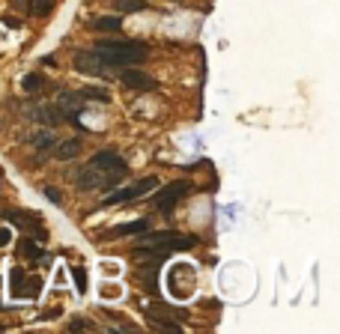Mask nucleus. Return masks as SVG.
<instances>
[{
  "mask_svg": "<svg viewBox=\"0 0 340 334\" xmlns=\"http://www.w3.org/2000/svg\"><path fill=\"white\" fill-rule=\"evenodd\" d=\"M69 275H72V281H75V287H78V296L87 293V272H84V266H72Z\"/></svg>",
  "mask_w": 340,
  "mask_h": 334,
  "instance_id": "14",
  "label": "nucleus"
},
{
  "mask_svg": "<svg viewBox=\"0 0 340 334\" xmlns=\"http://www.w3.org/2000/svg\"><path fill=\"white\" fill-rule=\"evenodd\" d=\"M158 188V179L155 176H143V179H137L134 185H128V188H116L113 194H108V206H119V203H131V200H137V197H143V194H149V191H155Z\"/></svg>",
  "mask_w": 340,
  "mask_h": 334,
  "instance_id": "5",
  "label": "nucleus"
},
{
  "mask_svg": "<svg viewBox=\"0 0 340 334\" xmlns=\"http://www.w3.org/2000/svg\"><path fill=\"white\" fill-rule=\"evenodd\" d=\"M93 30H99V33H116V30H119V18H113V15H102V18L93 21Z\"/></svg>",
  "mask_w": 340,
  "mask_h": 334,
  "instance_id": "11",
  "label": "nucleus"
},
{
  "mask_svg": "<svg viewBox=\"0 0 340 334\" xmlns=\"http://www.w3.org/2000/svg\"><path fill=\"white\" fill-rule=\"evenodd\" d=\"M78 96H90V99H96V102H111V93L102 90V87H84Z\"/></svg>",
  "mask_w": 340,
  "mask_h": 334,
  "instance_id": "15",
  "label": "nucleus"
},
{
  "mask_svg": "<svg viewBox=\"0 0 340 334\" xmlns=\"http://www.w3.org/2000/svg\"><path fill=\"white\" fill-rule=\"evenodd\" d=\"M21 254H24V257H30V260H42V257H45V251H42V248H36L33 242H24V245H21Z\"/></svg>",
  "mask_w": 340,
  "mask_h": 334,
  "instance_id": "17",
  "label": "nucleus"
},
{
  "mask_svg": "<svg viewBox=\"0 0 340 334\" xmlns=\"http://www.w3.org/2000/svg\"><path fill=\"white\" fill-rule=\"evenodd\" d=\"M9 281H12V296L15 299H36L39 296V290H42V281L39 278H27L24 275V269H12V275H9Z\"/></svg>",
  "mask_w": 340,
  "mask_h": 334,
  "instance_id": "6",
  "label": "nucleus"
},
{
  "mask_svg": "<svg viewBox=\"0 0 340 334\" xmlns=\"http://www.w3.org/2000/svg\"><path fill=\"white\" fill-rule=\"evenodd\" d=\"M72 329H90V323H84V320H75V323H72Z\"/></svg>",
  "mask_w": 340,
  "mask_h": 334,
  "instance_id": "22",
  "label": "nucleus"
},
{
  "mask_svg": "<svg viewBox=\"0 0 340 334\" xmlns=\"http://www.w3.org/2000/svg\"><path fill=\"white\" fill-rule=\"evenodd\" d=\"M21 87H24L27 93H36V90H42V78H39V75H24V78H21Z\"/></svg>",
  "mask_w": 340,
  "mask_h": 334,
  "instance_id": "16",
  "label": "nucleus"
},
{
  "mask_svg": "<svg viewBox=\"0 0 340 334\" xmlns=\"http://www.w3.org/2000/svg\"><path fill=\"white\" fill-rule=\"evenodd\" d=\"M105 296H108V299H116V296H119V290H116V287H105Z\"/></svg>",
  "mask_w": 340,
  "mask_h": 334,
  "instance_id": "21",
  "label": "nucleus"
},
{
  "mask_svg": "<svg viewBox=\"0 0 340 334\" xmlns=\"http://www.w3.org/2000/svg\"><path fill=\"white\" fill-rule=\"evenodd\" d=\"M90 164H93V167H99V170H105V173H125V158H122L119 152H111V149L96 152Z\"/></svg>",
  "mask_w": 340,
  "mask_h": 334,
  "instance_id": "7",
  "label": "nucleus"
},
{
  "mask_svg": "<svg viewBox=\"0 0 340 334\" xmlns=\"http://www.w3.org/2000/svg\"><path fill=\"white\" fill-rule=\"evenodd\" d=\"M72 63H75L78 72L93 75V78H111V75H116V66H111L108 60H102L96 51H75Z\"/></svg>",
  "mask_w": 340,
  "mask_h": 334,
  "instance_id": "3",
  "label": "nucleus"
},
{
  "mask_svg": "<svg viewBox=\"0 0 340 334\" xmlns=\"http://www.w3.org/2000/svg\"><path fill=\"white\" fill-rule=\"evenodd\" d=\"M0 332H3V326H0Z\"/></svg>",
  "mask_w": 340,
  "mask_h": 334,
  "instance_id": "23",
  "label": "nucleus"
},
{
  "mask_svg": "<svg viewBox=\"0 0 340 334\" xmlns=\"http://www.w3.org/2000/svg\"><path fill=\"white\" fill-rule=\"evenodd\" d=\"M30 146H33V149H51V146H54V134H51V131H39V134L30 137Z\"/></svg>",
  "mask_w": 340,
  "mask_h": 334,
  "instance_id": "13",
  "label": "nucleus"
},
{
  "mask_svg": "<svg viewBox=\"0 0 340 334\" xmlns=\"http://www.w3.org/2000/svg\"><path fill=\"white\" fill-rule=\"evenodd\" d=\"M6 242H12V233H9V227H0V248H3Z\"/></svg>",
  "mask_w": 340,
  "mask_h": 334,
  "instance_id": "20",
  "label": "nucleus"
},
{
  "mask_svg": "<svg viewBox=\"0 0 340 334\" xmlns=\"http://www.w3.org/2000/svg\"><path fill=\"white\" fill-rule=\"evenodd\" d=\"M51 6H54L51 0H30V12H33V15H48Z\"/></svg>",
  "mask_w": 340,
  "mask_h": 334,
  "instance_id": "18",
  "label": "nucleus"
},
{
  "mask_svg": "<svg viewBox=\"0 0 340 334\" xmlns=\"http://www.w3.org/2000/svg\"><path fill=\"white\" fill-rule=\"evenodd\" d=\"M194 245H197V239H194V236H179V233H173V230H164V233H149V236H143V239L137 242V248H140V251L161 254V257H167L170 251H191Z\"/></svg>",
  "mask_w": 340,
  "mask_h": 334,
  "instance_id": "2",
  "label": "nucleus"
},
{
  "mask_svg": "<svg viewBox=\"0 0 340 334\" xmlns=\"http://www.w3.org/2000/svg\"><path fill=\"white\" fill-rule=\"evenodd\" d=\"M146 230H149V221L140 218V221H131V224H119V227H113L111 236H140V233H146Z\"/></svg>",
  "mask_w": 340,
  "mask_h": 334,
  "instance_id": "10",
  "label": "nucleus"
},
{
  "mask_svg": "<svg viewBox=\"0 0 340 334\" xmlns=\"http://www.w3.org/2000/svg\"><path fill=\"white\" fill-rule=\"evenodd\" d=\"M149 3L146 0H113V9L116 12H143Z\"/></svg>",
  "mask_w": 340,
  "mask_h": 334,
  "instance_id": "12",
  "label": "nucleus"
},
{
  "mask_svg": "<svg viewBox=\"0 0 340 334\" xmlns=\"http://www.w3.org/2000/svg\"><path fill=\"white\" fill-rule=\"evenodd\" d=\"M191 191V182L188 179H176V182H170L167 188H161L158 194H152V206L158 209V212H164V215H170L173 212V206L185 197Z\"/></svg>",
  "mask_w": 340,
  "mask_h": 334,
  "instance_id": "4",
  "label": "nucleus"
},
{
  "mask_svg": "<svg viewBox=\"0 0 340 334\" xmlns=\"http://www.w3.org/2000/svg\"><path fill=\"white\" fill-rule=\"evenodd\" d=\"M116 75H119L122 87H128V90H152V87H155V81H152L149 75H143L140 69H128V66H122V72H116Z\"/></svg>",
  "mask_w": 340,
  "mask_h": 334,
  "instance_id": "8",
  "label": "nucleus"
},
{
  "mask_svg": "<svg viewBox=\"0 0 340 334\" xmlns=\"http://www.w3.org/2000/svg\"><path fill=\"white\" fill-rule=\"evenodd\" d=\"M42 194H45V197H48L51 203H63V197H60V191H57V188H51V185H48V188H45Z\"/></svg>",
  "mask_w": 340,
  "mask_h": 334,
  "instance_id": "19",
  "label": "nucleus"
},
{
  "mask_svg": "<svg viewBox=\"0 0 340 334\" xmlns=\"http://www.w3.org/2000/svg\"><path fill=\"white\" fill-rule=\"evenodd\" d=\"M93 51H96L102 60H108L111 66H137V63H143V60L149 57V48H146L143 42H131V39H125V42L102 39V42H96Z\"/></svg>",
  "mask_w": 340,
  "mask_h": 334,
  "instance_id": "1",
  "label": "nucleus"
},
{
  "mask_svg": "<svg viewBox=\"0 0 340 334\" xmlns=\"http://www.w3.org/2000/svg\"><path fill=\"white\" fill-rule=\"evenodd\" d=\"M81 146H84L81 137H69V140H63V143L54 149V155H57L60 161H69V158H75V155L81 152Z\"/></svg>",
  "mask_w": 340,
  "mask_h": 334,
  "instance_id": "9",
  "label": "nucleus"
}]
</instances>
